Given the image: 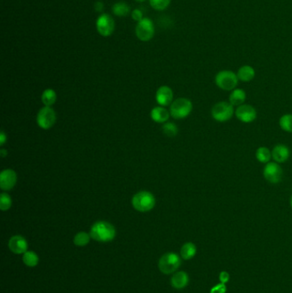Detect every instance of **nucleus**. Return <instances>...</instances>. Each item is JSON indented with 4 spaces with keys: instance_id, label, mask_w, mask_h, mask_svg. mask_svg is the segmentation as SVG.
I'll list each match as a JSON object with an SVG mask.
<instances>
[{
    "instance_id": "obj_23",
    "label": "nucleus",
    "mask_w": 292,
    "mask_h": 293,
    "mask_svg": "<svg viewBox=\"0 0 292 293\" xmlns=\"http://www.w3.org/2000/svg\"><path fill=\"white\" fill-rule=\"evenodd\" d=\"M91 238L90 233H87L86 231H80L75 235L73 243L77 247H85L89 244Z\"/></svg>"
},
{
    "instance_id": "obj_30",
    "label": "nucleus",
    "mask_w": 292,
    "mask_h": 293,
    "mask_svg": "<svg viewBox=\"0 0 292 293\" xmlns=\"http://www.w3.org/2000/svg\"><path fill=\"white\" fill-rule=\"evenodd\" d=\"M227 292V286L226 284L224 283H219L214 286H212L210 290V293H226Z\"/></svg>"
},
{
    "instance_id": "obj_32",
    "label": "nucleus",
    "mask_w": 292,
    "mask_h": 293,
    "mask_svg": "<svg viewBox=\"0 0 292 293\" xmlns=\"http://www.w3.org/2000/svg\"><path fill=\"white\" fill-rule=\"evenodd\" d=\"M132 18L136 21H140L142 19H143V12L138 10V9H136V10H134L132 11Z\"/></svg>"
},
{
    "instance_id": "obj_6",
    "label": "nucleus",
    "mask_w": 292,
    "mask_h": 293,
    "mask_svg": "<svg viewBox=\"0 0 292 293\" xmlns=\"http://www.w3.org/2000/svg\"><path fill=\"white\" fill-rule=\"evenodd\" d=\"M211 113L212 119L217 122H227L232 118L233 114L235 113L234 105H231L229 102H218L212 106Z\"/></svg>"
},
{
    "instance_id": "obj_14",
    "label": "nucleus",
    "mask_w": 292,
    "mask_h": 293,
    "mask_svg": "<svg viewBox=\"0 0 292 293\" xmlns=\"http://www.w3.org/2000/svg\"><path fill=\"white\" fill-rule=\"evenodd\" d=\"M172 100H173V92L170 87L162 86L157 90L156 102L160 105L167 106L170 105Z\"/></svg>"
},
{
    "instance_id": "obj_31",
    "label": "nucleus",
    "mask_w": 292,
    "mask_h": 293,
    "mask_svg": "<svg viewBox=\"0 0 292 293\" xmlns=\"http://www.w3.org/2000/svg\"><path fill=\"white\" fill-rule=\"evenodd\" d=\"M229 279H230L229 273L227 271H221L220 273H219V279L220 282L224 283V284H227V283L229 282Z\"/></svg>"
},
{
    "instance_id": "obj_9",
    "label": "nucleus",
    "mask_w": 292,
    "mask_h": 293,
    "mask_svg": "<svg viewBox=\"0 0 292 293\" xmlns=\"http://www.w3.org/2000/svg\"><path fill=\"white\" fill-rule=\"evenodd\" d=\"M263 176L267 181L276 185L283 178V169L277 162H269L263 170Z\"/></svg>"
},
{
    "instance_id": "obj_34",
    "label": "nucleus",
    "mask_w": 292,
    "mask_h": 293,
    "mask_svg": "<svg viewBox=\"0 0 292 293\" xmlns=\"http://www.w3.org/2000/svg\"><path fill=\"white\" fill-rule=\"evenodd\" d=\"M103 9H104V4H102L101 2H97V3L95 4V10H96V11L101 12Z\"/></svg>"
},
{
    "instance_id": "obj_12",
    "label": "nucleus",
    "mask_w": 292,
    "mask_h": 293,
    "mask_svg": "<svg viewBox=\"0 0 292 293\" xmlns=\"http://www.w3.org/2000/svg\"><path fill=\"white\" fill-rule=\"evenodd\" d=\"M9 249L12 253L16 255H23L25 252L28 251V241L21 235H15L11 237L8 243Z\"/></svg>"
},
{
    "instance_id": "obj_16",
    "label": "nucleus",
    "mask_w": 292,
    "mask_h": 293,
    "mask_svg": "<svg viewBox=\"0 0 292 293\" xmlns=\"http://www.w3.org/2000/svg\"><path fill=\"white\" fill-rule=\"evenodd\" d=\"M271 158L277 163H285L290 158V149L284 144H278L273 147L271 151Z\"/></svg>"
},
{
    "instance_id": "obj_10",
    "label": "nucleus",
    "mask_w": 292,
    "mask_h": 293,
    "mask_svg": "<svg viewBox=\"0 0 292 293\" xmlns=\"http://www.w3.org/2000/svg\"><path fill=\"white\" fill-rule=\"evenodd\" d=\"M96 28L100 35L104 37L110 36L114 31V20L110 15H101L96 21Z\"/></svg>"
},
{
    "instance_id": "obj_19",
    "label": "nucleus",
    "mask_w": 292,
    "mask_h": 293,
    "mask_svg": "<svg viewBox=\"0 0 292 293\" xmlns=\"http://www.w3.org/2000/svg\"><path fill=\"white\" fill-rule=\"evenodd\" d=\"M246 100V93L244 89L241 88H235L230 93L229 96V102L232 105H243Z\"/></svg>"
},
{
    "instance_id": "obj_7",
    "label": "nucleus",
    "mask_w": 292,
    "mask_h": 293,
    "mask_svg": "<svg viewBox=\"0 0 292 293\" xmlns=\"http://www.w3.org/2000/svg\"><path fill=\"white\" fill-rule=\"evenodd\" d=\"M136 35L137 38L142 42H148L153 38L154 35V27L153 21L149 18H144L136 27Z\"/></svg>"
},
{
    "instance_id": "obj_17",
    "label": "nucleus",
    "mask_w": 292,
    "mask_h": 293,
    "mask_svg": "<svg viewBox=\"0 0 292 293\" xmlns=\"http://www.w3.org/2000/svg\"><path fill=\"white\" fill-rule=\"evenodd\" d=\"M196 252H197V248L195 244L192 242H187L181 247L180 256L183 260L188 261L195 257Z\"/></svg>"
},
{
    "instance_id": "obj_11",
    "label": "nucleus",
    "mask_w": 292,
    "mask_h": 293,
    "mask_svg": "<svg viewBox=\"0 0 292 293\" xmlns=\"http://www.w3.org/2000/svg\"><path fill=\"white\" fill-rule=\"evenodd\" d=\"M235 114L237 119L244 124L254 122L257 118V112L254 106L247 104H243L237 106V110L235 111Z\"/></svg>"
},
{
    "instance_id": "obj_35",
    "label": "nucleus",
    "mask_w": 292,
    "mask_h": 293,
    "mask_svg": "<svg viewBox=\"0 0 292 293\" xmlns=\"http://www.w3.org/2000/svg\"><path fill=\"white\" fill-rule=\"evenodd\" d=\"M7 154V150H5V149H1V150H0V156H1V157H6Z\"/></svg>"
},
{
    "instance_id": "obj_3",
    "label": "nucleus",
    "mask_w": 292,
    "mask_h": 293,
    "mask_svg": "<svg viewBox=\"0 0 292 293\" xmlns=\"http://www.w3.org/2000/svg\"><path fill=\"white\" fill-rule=\"evenodd\" d=\"M155 197L148 191L138 192L133 196L132 205L135 209L145 213L153 209L155 206Z\"/></svg>"
},
{
    "instance_id": "obj_8",
    "label": "nucleus",
    "mask_w": 292,
    "mask_h": 293,
    "mask_svg": "<svg viewBox=\"0 0 292 293\" xmlns=\"http://www.w3.org/2000/svg\"><path fill=\"white\" fill-rule=\"evenodd\" d=\"M56 119L55 112L50 106H45L41 109L37 115V123L42 129H51L55 125Z\"/></svg>"
},
{
    "instance_id": "obj_15",
    "label": "nucleus",
    "mask_w": 292,
    "mask_h": 293,
    "mask_svg": "<svg viewBox=\"0 0 292 293\" xmlns=\"http://www.w3.org/2000/svg\"><path fill=\"white\" fill-rule=\"evenodd\" d=\"M188 282L189 277L188 273L185 271H177L174 272L170 279V285L177 290L185 289V287L188 286Z\"/></svg>"
},
{
    "instance_id": "obj_20",
    "label": "nucleus",
    "mask_w": 292,
    "mask_h": 293,
    "mask_svg": "<svg viewBox=\"0 0 292 293\" xmlns=\"http://www.w3.org/2000/svg\"><path fill=\"white\" fill-rule=\"evenodd\" d=\"M151 118L154 122L165 123L170 118V112L162 106H158L152 110Z\"/></svg>"
},
{
    "instance_id": "obj_5",
    "label": "nucleus",
    "mask_w": 292,
    "mask_h": 293,
    "mask_svg": "<svg viewBox=\"0 0 292 293\" xmlns=\"http://www.w3.org/2000/svg\"><path fill=\"white\" fill-rule=\"evenodd\" d=\"M192 102L187 98H179L171 103L170 114L175 119L187 118L192 112Z\"/></svg>"
},
{
    "instance_id": "obj_29",
    "label": "nucleus",
    "mask_w": 292,
    "mask_h": 293,
    "mask_svg": "<svg viewBox=\"0 0 292 293\" xmlns=\"http://www.w3.org/2000/svg\"><path fill=\"white\" fill-rule=\"evenodd\" d=\"M171 0H149L151 6L156 10V11H164L166 10L169 4H170Z\"/></svg>"
},
{
    "instance_id": "obj_28",
    "label": "nucleus",
    "mask_w": 292,
    "mask_h": 293,
    "mask_svg": "<svg viewBox=\"0 0 292 293\" xmlns=\"http://www.w3.org/2000/svg\"><path fill=\"white\" fill-rule=\"evenodd\" d=\"M11 205L12 201L11 196L5 193H2L0 195V209L2 211H7L11 209Z\"/></svg>"
},
{
    "instance_id": "obj_1",
    "label": "nucleus",
    "mask_w": 292,
    "mask_h": 293,
    "mask_svg": "<svg viewBox=\"0 0 292 293\" xmlns=\"http://www.w3.org/2000/svg\"><path fill=\"white\" fill-rule=\"evenodd\" d=\"M92 239L100 243H109L116 237L115 227L107 221H98L94 223L90 229Z\"/></svg>"
},
{
    "instance_id": "obj_22",
    "label": "nucleus",
    "mask_w": 292,
    "mask_h": 293,
    "mask_svg": "<svg viewBox=\"0 0 292 293\" xmlns=\"http://www.w3.org/2000/svg\"><path fill=\"white\" fill-rule=\"evenodd\" d=\"M255 157L259 162L263 164H268L271 161V152L266 146H260L256 150Z\"/></svg>"
},
{
    "instance_id": "obj_18",
    "label": "nucleus",
    "mask_w": 292,
    "mask_h": 293,
    "mask_svg": "<svg viewBox=\"0 0 292 293\" xmlns=\"http://www.w3.org/2000/svg\"><path fill=\"white\" fill-rule=\"evenodd\" d=\"M237 75L238 80L244 82V83H249L254 79L255 77V71L253 67L250 66V65H244L238 70Z\"/></svg>"
},
{
    "instance_id": "obj_27",
    "label": "nucleus",
    "mask_w": 292,
    "mask_h": 293,
    "mask_svg": "<svg viewBox=\"0 0 292 293\" xmlns=\"http://www.w3.org/2000/svg\"><path fill=\"white\" fill-rule=\"evenodd\" d=\"M162 130L166 136L173 137L178 135V129L177 126L173 123H167L162 126Z\"/></svg>"
},
{
    "instance_id": "obj_36",
    "label": "nucleus",
    "mask_w": 292,
    "mask_h": 293,
    "mask_svg": "<svg viewBox=\"0 0 292 293\" xmlns=\"http://www.w3.org/2000/svg\"><path fill=\"white\" fill-rule=\"evenodd\" d=\"M136 2H140V3H142V2H144V1H146V0H135Z\"/></svg>"
},
{
    "instance_id": "obj_37",
    "label": "nucleus",
    "mask_w": 292,
    "mask_h": 293,
    "mask_svg": "<svg viewBox=\"0 0 292 293\" xmlns=\"http://www.w3.org/2000/svg\"><path fill=\"white\" fill-rule=\"evenodd\" d=\"M290 203H291V207H292V197H291V201H290Z\"/></svg>"
},
{
    "instance_id": "obj_13",
    "label": "nucleus",
    "mask_w": 292,
    "mask_h": 293,
    "mask_svg": "<svg viewBox=\"0 0 292 293\" xmlns=\"http://www.w3.org/2000/svg\"><path fill=\"white\" fill-rule=\"evenodd\" d=\"M18 181L16 171L11 169H6L0 174V187L3 190H11L14 188Z\"/></svg>"
},
{
    "instance_id": "obj_33",
    "label": "nucleus",
    "mask_w": 292,
    "mask_h": 293,
    "mask_svg": "<svg viewBox=\"0 0 292 293\" xmlns=\"http://www.w3.org/2000/svg\"><path fill=\"white\" fill-rule=\"evenodd\" d=\"M6 140H7V136L5 135V133L4 131H1V134H0V145L3 146L4 143H6Z\"/></svg>"
},
{
    "instance_id": "obj_25",
    "label": "nucleus",
    "mask_w": 292,
    "mask_h": 293,
    "mask_svg": "<svg viewBox=\"0 0 292 293\" xmlns=\"http://www.w3.org/2000/svg\"><path fill=\"white\" fill-rule=\"evenodd\" d=\"M112 11L116 16L125 17L127 15H129L130 9H129V5L126 4L125 2H119V3H117V4L113 5Z\"/></svg>"
},
{
    "instance_id": "obj_26",
    "label": "nucleus",
    "mask_w": 292,
    "mask_h": 293,
    "mask_svg": "<svg viewBox=\"0 0 292 293\" xmlns=\"http://www.w3.org/2000/svg\"><path fill=\"white\" fill-rule=\"evenodd\" d=\"M279 126L284 131L292 132V114H285L279 119Z\"/></svg>"
},
{
    "instance_id": "obj_2",
    "label": "nucleus",
    "mask_w": 292,
    "mask_h": 293,
    "mask_svg": "<svg viewBox=\"0 0 292 293\" xmlns=\"http://www.w3.org/2000/svg\"><path fill=\"white\" fill-rule=\"evenodd\" d=\"M181 263V256L175 252H167L160 257L158 267L160 272L168 275L177 272Z\"/></svg>"
},
{
    "instance_id": "obj_24",
    "label": "nucleus",
    "mask_w": 292,
    "mask_h": 293,
    "mask_svg": "<svg viewBox=\"0 0 292 293\" xmlns=\"http://www.w3.org/2000/svg\"><path fill=\"white\" fill-rule=\"evenodd\" d=\"M42 101L45 106H52L57 101V94L55 91L51 88L45 89L42 95Z\"/></svg>"
},
{
    "instance_id": "obj_4",
    "label": "nucleus",
    "mask_w": 292,
    "mask_h": 293,
    "mask_svg": "<svg viewBox=\"0 0 292 293\" xmlns=\"http://www.w3.org/2000/svg\"><path fill=\"white\" fill-rule=\"evenodd\" d=\"M217 87L225 91L234 90L238 84V77L231 70H221L215 76Z\"/></svg>"
},
{
    "instance_id": "obj_21",
    "label": "nucleus",
    "mask_w": 292,
    "mask_h": 293,
    "mask_svg": "<svg viewBox=\"0 0 292 293\" xmlns=\"http://www.w3.org/2000/svg\"><path fill=\"white\" fill-rule=\"evenodd\" d=\"M22 262L28 268H35L38 265L40 258L35 251H28L22 255Z\"/></svg>"
}]
</instances>
